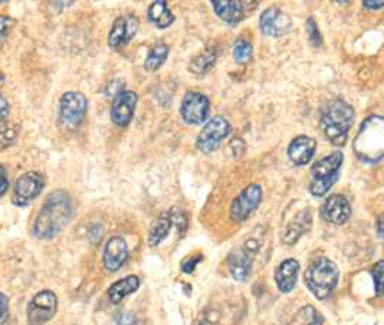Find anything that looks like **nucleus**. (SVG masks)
Instances as JSON below:
<instances>
[{
    "instance_id": "obj_39",
    "label": "nucleus",
    "mask_w": 384,
    "mask_h": 325,
    "mask_svg": "<svg viewBox=\"0 0 384 325\" xmlns=\"http://www.w3.org/2000/svg\"><path fill=\"white\" fill-rule=\"evenodd\" d=\"M377 232H378V236L383 238V216H380L377 220Z\"/></svg>"
},
{
    "instance_id": "obj_6",
    "label": "nucleus",
    "mask_w": 384,
    "mask_h": 325,
    "mask_svg": "<svg viewBox=\"0 0 384 325\" xmlns=\"http://www.w3.org/2000/svg\"><path fill=\"white\" fill-rule=\"evenodd\" d=\"M259 251V240L249 238L242 247L235 248L228 256V271L235 281L244 282L251 276L253 258Z\"/></svg>"
},
{
    "instance_id": "obj_35",
    "label": "nucleus",
    "mask_w": 384,
    "mask_h": 325,
    "mask_svg": "<svg viewBox=\"0 0 384 325\" xmlns=\"http://www.w3.org/2000/svg\"><path fill=\"white\" fill-rule=\"evenodd\" d=\"M9 189V180H8V173L6 167L3 165H0V196H3Z\"/></svg>"
},
{
    "instance_id": "obj_19",
    "label": "nucleus",
    "mask_w": 384,
    "mask_h": 325,
    "mask_svg": "<svg viewBox=\"0 0 384 325\" xmlns=\"http://www.w3.org/2000/svg\"><path fill=\"white\" fill-rule=\"evenodd\" d=\"M317 150V141L308 135L295 137L288 146V157L295 166H306L312 160Z\"/></svg>"
},
{
    "instance_id": "obj_1",
    "label": "nucleus",
    "mask_w": 384,
    "mask_h": 325,
    "mask_svg": "<svg viewBox=\"0 0 384 325\" xmlns=\"http://www.w3.org/2000/svg\"><path fill=\"white\" fill-rule=\"evenodd\" d=\"M74 215L71 197L64 190L52 192L40 208L35 223L33 235L37 239H53L62 232Z\"/></svg>"
},
{
    "instance_id": "obj_33",
    "label": "nucleus",
    "mask_w": 384,
    "mask_h": 325,
    "mask_svg": "<svg viewBox=\"0 0 384 325\" xmlns=\"http://www.w3.org/2000/svg\"><path fill=\"white\" fill-rule=\"evenodd\" d=\"M200 260H201V255H196V256L185 259L183 262H181V271H183L185 274H192Z\"/></svg>"
},
{
    "instance_id": "obj_25",
    "label": "nucleus",
    "mask_w": 384,
    "mask_h": 325,
    "mask_svg": "<svg viewBox=\"0 0 384 325\" xmlns=\"http://www.w3.org/2000/svg\"><path fill=\"white\" fill-rule=\"evenodd\" d=\"M216 59H217V51L213 47H209L192 59L189 69L196 75H205L209 72L210 68H213V65L216 64Z\"/></svg>"
},
{
    "instance_id": "obj_5",
    "label": "nucleus",
    "mask_w": 384,
    "mask_h": 325,
    "mask_svg": "<svg viewBox=\"0 0 384 325\" xmlns=\"http://www.w3.org/2000/svg\"><path fill=\"white\" fill-rule=\"evenodd\" d=\"M342 161H344L342 153L334 151L330 156L322 157L314 162V166L310 170V193L312 196L322 197L327 194V192L338 181Z\"/></svg>"
},
{
    "instance_id": "obj_30",
    "label": "nucleus",
    "mask_w": 384,
    "mask_h": 325,
    "mask_svg": "<svg viewBox=\"0 0 384 325\" xmlns=\"http://www.w3.org/2000/svg\"><path fill=\"white\" fill-rule=\"evenodd\" d=\"M13 25H15V20L10 16L0 15V48L5 45L9 33L12 32Z\"/></svg>"
},
{
    "instance_id": "obj_29",
    "label": "nucleus",
    "mask_w": 384,
    "mask_h": 325,
    "mask_svg": "<svg viewBox=\"0 0 384 325\" xmlns=\"http://www.w3.org/2000/svg\"><path fill=\"white\" fill-rule=\"evenodd\" d=\"M252 56V45L247 39H237L233 47V58L237 64H247Z\"/></svg>"
},
{
    "instance_id": "obj_37",
    "label": "nucleus",
    "mask_w": 384,
    "mask_h": 325,
    "mask_svg": "<svg viewBox=\"0 0 384 325\" xmlns=\"http://www.w3.org/2000/svg\"><path fill=\"white\" fill-rule=\"evenodd\" d=\"M135 321L137 319L134 318V315L126 314V312L118 314V317H117V324H119V325H133Z\"/></svg>"
},
{
    "instance_id": "obj_21",
    "label": "nucleus",
    "mask_w": 384,
    "mask_h": 325,
    "mask_svg": "<svg viewBox=\"0 0 384 325\" xmlns=\"http://www.w3.org/2000/svg\"><path fill=\"white\" fill-rule=\"evenodd\" d=\"M299 262L297 259H287L275 269V282L281 292L290 294L298 281Z\"/></svg>"
},
{
    "instance_id": "obj_24",
    "label": "nucleus",
    "mask_w": 384,
    "mask_h": 325,
    "mask_svg": "<svg viewBox=\"0 0 384 325\" xmlns=\"http://www.w3.org/2000/svg\"><path fill=\"white\" fill-rule=\"evenodd\" d=\"M172 225H173V222H172L170 215H165V216L157 217L151 223L150 231H149V245L151 248L158 247L160 243L169 236Z\"/></svg>"
},
{
    "instance_id": "obj_28",
    "label": "nucleus",
    "mask_w": 384,
    "mask_h": 325,
    "mask_svg": "<svg viewBox=\"0 0 384 325\" xmlns=\"http://www.w3.org/2000/svg\"><path fill=\"white\" fill-rule=\"evenodd\" d=\"M17 127L10 123H0V151L10 147L17 137Z\"/></svg>"
},
{
    "instance_id": "obj_14",
    "label": "nucleus",
    "mask_w": 384,
    "mask_h": 325,
    "mask_svg": "<svg viewBox=\"0 0 384 325\" xmlns=\"http://www.w3.org/2000/svg\"><path fill=\"white\" fill-rule=\"evenodd\" d=\"M319 215L326 222L331 223V225H335V226L344 225L351 216L350 201L347 200L346 196L333 194L322 203Z\"/></svg>"
},
{
    "instance_id": "obj_11",
    "label": "nucleus",
    "mask_w": 384,
    "mask_h": 325,
    "mask_svg": "<svg viewBox=\"0 0 384 325\" xmlns=\"http://www.w3.org/2000/svg\"><path fill=\"white\" fill-rule=\"evenodd\" d=\"M264 192L256 183H252L247 189L242 190L239 196L232 201L231 205V219L236 223L245 222L249 216L259 208Z\"/></svg>"
},
{
    "instance_id": "obj_13",
    "label": "nucleus",
    "mask_w": 384,
    "mask_h": 325,
    "mask_svg": "<svg viewBox=\"0 0 384 325\" xmlns=\"http://www.w3.org/2000/svg\"><path fill=\"white\" fill-rule=\"evenodd\" d=\"M259 26L262 33L271 38H279L287 35L292 28V20L287 13L278 8H268L260 15Z\"/></svg>"
},
{
    "instance_id": "obj_7",
    "label": "nucleus",
    "mask_w": 384,
    "mask_h": 325,
    "mask_svg": "<svg viewBox=\"0 0 384 325\" xmlns=\"http://www.w3.org/2000/svg\"><path fill=\"white\" fill-rule=\"evenodd\" d=\"M232 128L228 119L220 115H215L209 118L203 130L197 135L196 146L203 154H210L222 146V143L229 137Z\"/></svg>"
},
{
    "instance_id": "obj_15",
    "label": "nucleus",
    "mask_w": 384,
    "mask_h": 325,
    "mask_svg": "<svg viewBox=\"0 0 384 325\" xmlns=\"http://www.w3.org/2000/svg\"><path fill=\"white\" fill-rule=\"evenodd\" d=\"M137 101V94L131 91H123L114 98L111 106V119L115 126L127 127L131 123Z\"/></svg>"
},
{
    "instance_id": "obj_40",
    "label": "nucleus",
    "mask_w": 384,
    "mask_h": 325,
    "mask_svg": "<svg viewBox=\"0 0 384 325\" xmlns=\"http://www.w3.org/2000/svg\"><path fill=\"white\" fill-rule=\"evenodd\" d=\"M3 83H5V75L2 72H0V85H2Z\"/></svg>"
},
{
    "instance_id": "obj_34",
    "label": "nucleus",
    "mask_w": 384,
    "mask_h": 325,
    "mask_svg": "<svg viewBox=\"0 0 384 325\" xmlns=\"http://www.w3.org/2000/svg\"><path fill=\"white\" fill-rule=\"evenodd\" d=\"M9 317V299L0 292V325H3Z\"/></svg>"
},
{
    "instance_id": "obj_26",
    "label": "nucleus",
    "mask_w": 384,
    "mask_h": 325,
    "mask_svg": "<svg viewBox=\"0 0 384 325\" xmlns=\"http://www.w3.org/2000/svg\"><path fill=\"white\" fill-rule=\"evenodd\" d=\"M169 51L170 48L166 44H157L156 47H153L146 58L144 68L147 71H157L167 60Z\"/></svg>"
},
{
    "instance_id": "obj_20",
    "label": "nucleus",
    "mask_w": 384,
    "mask_h": 325,
    "mask_svg": "<svg viewBox=\"0 0 384 325\" xmlns=\"http://www.w3.org/2000/svg\"><path fill=\"white\" fill-rule=\"evenodd\" d=\"M249 3L251 2H239V0H213L212 6L224 22L235 26L245 17V10Z\"/></svg>"
},
{
    "instance_id": "obj_3",
    "label": "nucleus",
    "mask_w": 384,
    "mask_h": 325,
    "mask_svg": "<svg viewBox=\"0 0 384 325\" xmlns=\"http://www.w3.org/2000/svg\"><path fill=\"white\" fill-rule=\"evenodd\" d=\"M356 119L354 110L342 99H334L324 108L321 115V130L331 144L342 147L349 140Z\"/></svg>"
},
{
    "instance_id": "obj_36",
    "label": "nucleus",
    "mask_w": 384,
    "mask_h": 325,
    "mask_svg": "<svg viewBox=\"0 0 384 325\" xmlns=\"http://www.w3.org/2000/svg\"><path fill=\"white\" fill-rule=\"evenodd\" d=\"M9 103L6 101V98L0 94V123H3V119L9 115Z\"/></svg>"
},
{
    "instance_id": "obj_4",
    "label": "nucleus",
    "mask_w": 384,
    "mask_h": 325,
    "mask_svg": "<svg viewBox=\"0 0 384 325\" xmlns=\"http://www.w3.org/2000/svg\"><path fill=\"white\" fill-rule=\"evenodd\" d=\"M304 279L310 292L317 299L324 301L335 291L340 279V271L335 263L328 258H319L308 267Z\"/></svg>"
},
{
    "instance_id": "obj_38",
    "label": "nucleus",
    "mask_w": 384,
    "mask_h": 325,
    "mask_svg": "<svg viewBox=\"0 0 384 325\" xmlns=\"http://www.w3.org/2000/svg\"><path fill=\"white\" fill-rule=\"evenodd\" d=\"M384 5L383 0H378V2H369V0H366V2H362V8L366 9H381Z\"/></svg>"
},
{
    "instance_id": "obj_27",
    "label": "nucleus",
    "mask_w": 384,
    "mask_h": 325,
    "mask_svg": "<svg viewBox=\"0 0 384 325\" xmlns=\"http://www.w3.org/2000/svg\"><path fill=\"white\" fill-rule=\"evenodd\" d=\"M324 319H322L321 314L311 306H307L301 308L292 318L291 325H322Z\"/></svg>"
},
{
    "instance_id": "obj_32",
    "label": "nucleus",
    "mask_w": 384,
    "mask_h": 325,
    "mask_svg": "<svg viewBox=\"0 0 384 325\" xmlns=\"http://www.w3.org/2000/svg\"><path fill=\"white\" fill-rule=\"evenodd\" d=\"M307 32H308V39L312 47H319L321 45V35L318 31V26L315 24L314 19L307 20Z\"/></svg>"
},
{
    "instance_id": "obj_18",
    "label": "nucleus",
    "mask_w": 384,
    "mask_h": 325,
    "mask_svg": "<svg viewBox=\"0 0 384 325\" xmlns=\"http://www.w3.org/2000/svg\"><path fill=\"white\" fill-rule=\"evenodd\" d=\"M311 223H312V216L310 209L299 210L292 217V220L287 223L284 231H282V235H281L282 242H284L285 245H294L302 235H306L310 231Z\"/></svg>"
},
{
    "instance_id": "obj_22",
    "label": "nucleus",
    "mask_w": 384,
    "mask_h": 325,
    "mask_svg": "<svg viewBox=\"0 0 384 325\" xmlns=\"http://www.w3.org/2000/svg\"><path fill=\"white\" fill-rule=\"evenodd\" d=\"M140 288V279L135 275H128L114 282L108 290V298L112 303H119L126 297L134 294Z\"/></svg>"
},
{
    "instance_id": "obj_31",
    "label": "nucleus",
    "mask_w": 384,
    "mask_h": 325,
    "mask_svg": "<svg viewBox=\"0 0 384 325\" xmlns=\"http://www.w3.org/2000/svg\"><path fill=\"white\" fill-rule=\"evenodd\" d=\"M372 276L374 281L376 294L377 297H380L383 294V260H378L372 268Z\"/></svg>"
},
{
    "instance_id": "obj_41",
    "label": "nucleus",
    "mask_w": 384,
    "mask_h": 325,
    "mask_svg": "<svg viewBox=\"0 0 384 325\" xmlns=\"http://www.w3.org/2000/svg\"><path fill=\"white\" fill-rule=\"evenodd\" d=\"M133 325H147V324H144V322H141V321H135Z\"/></svg>"
},
{
    "instance_id": "obj_10",
    "label": "nucleus",
    "mask_w": 384,
    "mask_h": 325,
    "mask_svg": "<svg viewBox=\"0 0 384 325\" xmlns=\"http://www.w3.org/2000/svg\"><path fill=\"white\" fill-rule=\"evenodd\" d=\"M181 118L186 124L200 126L206 123L210 114V101L206 95L200 92H187L183 97L180 106Z\"/></svg>"
},
{
    "instance_id": "obj_17",
    "label": "nucleus",
    "mask_w": 384,
    "mask_h": 325,
    "mask_svg": "<svg viewBox=\"0 0 384 325\" xmlns=\"http://www.w3.org/2000/svg\"><path fill=\"white\" fill-rule=\"evenodd\" d=\"M127 259H128L127 242L119 236L111 238L107 242L106 249H104V256H103L106 269H108L110 272H115L124 265Z\"/></svg>"
},
{
    "instance_id": "obj_2",
    "label": "nucleus",
    "mask_w": 384,
    "mask_h": 325,
    "mask_svg": "<svg viewBox=\"0 0 384 325\" xmlns=\"http://www.w3.org/2000/svg\"><path fill=\"white\" fill-rule=\"evenodd\" d=\"M354 153L366 165H378L384 154V123L380 115L367 117L354 138Z\"/></svg>"
},
{
    "instance_id": "obj_12",
    "label": "nucleus",
    "mask_w": 384,
    "mask_h": 325,
    "mask_svg": "<svg viewBox=\"0 0 384 325\" xmlns=\"http://www.w3.org/2000/svg\"><path fill=\"white\" fill-rule=\"evenodd\" d=\"M44 186L45 178L42 174H39L36 172H28L22 174L15 183L12 203L20 208L29 205L35 197L40 194Z\"/></svg>"
},
{
    "instance_id": "obj_9",
    "label": "nucleus",
    "mask_w": 384,
    "mask_h": 325,
    "mask_svg": "<svg viewBox=\"0 0 384 325\" xmlns=\"http://www.w3.org/2000/svg\"><path fill=\"white\" fill-rule=\"evenodd\" d=\"M58 310V298L56 295L49 291L37 292L32 301L29 302L26 315L29 325H44L53 318Z\"/></svg>"
},
{
    "instance_id": "obj_8",
    "label": "nucleus",
    "mask_w": 384,
    "mask_h": 325,
    "mask_svg": "<svg viewBox=\"0 0 384 325\" xmlns=\"http://www.w3.org/2000/svg\"><path fill=\"white\" fill-rule=\"evenodd\" d=\"M87 98L76 91L65 92L59 103V121L65 128L75 130L84 123L87 115Z\"/></svg>"
},
{
    "instance_id": "obj_16",
    "label": "nucleus",
    "mask_w": 384,
    "mask_h": 325,
    "mask_svg": "<svg viewBox=\"0 0 384 325\" xmlns=\"http://www.w3.org/2000/svg\"><path fill=\"white\" fill-rule=\"evenodd\" d=\"M138 31V19L134 16L118 17L108 35V45L114 49L127 45Z\"/></svg>"
},
{
    "instance_id": "obj_23",
    "label": "nucleus",
    "mask_w": 384,
    "mask_h": 325,
    "mask_svg": "<svg viewBox=\"0 0 384 325\" xmlns=\"http://www.w3.org/2000/svg\"><path fill=\"white\" fill-rule=\"evenodd\" d=\"M149 19L150 22L158 28V29H167L174 24V15L169 9L167 3L163 2V0H157V2H153L149 8Z\"/></svg>"
}]
</instances>
